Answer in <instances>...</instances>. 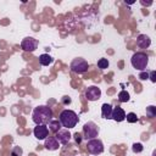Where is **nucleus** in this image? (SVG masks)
Returning <instances> with one entry per match:
<instances>
[{"instance_id": "nucleus-1", "label": "nucleus", "mask_w": 156, "mask_h": 156, "mask_svg": "<svg viewBox=\"0 0 156 156\" xmlns=\"http://www.w3.org/2000/svg\"><path fill=\"white\" fill-rule=\"evenodd\" d=\"M32 119L37 126H46L52 119V110L46 105L37 106L32 112Z\"/></svg>"}, {"instance_id": "nucleus-2", "label": "nucleus", "mask_w": 156, "mask_h": 156, "mask_svg": "<svg viewBox=\"0 0 156 156\" xmlns=\"http://www.w3.org/2000/svg\"><path fill=\"white\" fill-rule=\"evenodd\" d=\"M58 121H60L62 127H65L66 129H69V128L76 127V124L78 123L79 118H78V115L74 111H72V110H63V111L60 112Z\"/></svg>"}, {"instance_id": "nucleus-3", "label": "nucleus", "mask_w": 156, "mask_h": 156, "mask_svg": "<svg viewBox=\"0 0 156 156\" xmlns=\"http://www.w3.org/2000/svg\"><path fill=\"white\" fill-rule=\"evenodd\" d=\"M130 63L135 69L145 71L147 67V63H149V56H147V54L141 52V51L135 52L130 58Z\"/></svg>"}, {"instance_id": "nucleus-4", "label": "nucleus", "mask_w": 156, "mask_h": 156, "mask_svg": "<svg viewBox=\"0 0 156 156\" xmlns=\"http://www.w3.org/2000/svg\"><path fill=\"white\" fill-rule=\"evenodd\" d=\"M69 67H71V71H72V72L78 73V74H82V73H85V72L88 71L89 63H88L84 58L77 57V58H73V60H72Z\"/></svg>"}, {"instance_id": "nucleus-5", "label": "nucleus", "mask_w": 156, "mask_h": 156, "mask_svg": "<svg viewBox=\"0 0 156 156\" xmlns=\"http://www.w3.org/2000/svg\"><path fill=\"white\" fill-rule=\"evenodd\" d=\"M83 135L87 140L95 139L99 135V127L94 122H87L83 126Z\"/></svg>"}, {"instance_id": "nucleus-6", "label": "nucleus", "mask_w": 156, "mask_h": 156, "mask_svg": "<svg viewBox=\"0 0 156 156\" xmlns=\"http://www.w3.org/2000/svg\"><path fill=\"white\" fill-rule=\"evenodd\" d=\"M87 150L91 155H99L104 152V144L100 139H90L87 143Z\"/></svg>"}, {"instance_id": "nucleus-7", "label": "nucleus", "mask_w": 156, "mask_h": 156, "mask_svg": "<svg viewBox=\"0 0 156 156\" xmlns=\"http://www.w3.org/2000/svg\"><path fill=\"white\" fill-rule=\"evenodd\" d=\"M21 48H22L23 51L33 52V51L38 48V40L34 39L33 37H26V38L21 41Z\"/></svg>"}, {"instance_id": "nucleus-8", "label": "nucleus", "mask_w": 156, "mask_h": 156, "mask_svg": "<svg viewBox=\"0 0 156 156\" xmlns=\"http://www.w3.org/2000/svg\"><path fill=\"white\" fill-rule=\"evenodd\" d=\"M101 96V90L99 87L96 85H91V87H88L87 90H85V98L87 100L89 101H96L99 100Z\"/></svg>"}, {"instance_id": "nucleus-9", "label": "nucleus", "mask_w": 156, "mask_h": 156, "mask_svg": "<svg viewBox=\"0 0 156 156\" xmlns=\"http://www.w3.org/2000/svg\"><path fill=\"white\" fill-rule=\"evenodd\" d=\"M71 136H72V135H71V133L68 132V129H60L58 132L55 133L56 140H57L60 144H63V145H66V144L69 143Z\"/></svg>"}, {"instance_id": "nucleus-10", "label": "nucleus", "mask_w": 156, "mask_h": 156, "mask_svg": "<svg viewBox=\"0 0 156 156\" xmlns=\"http://www.w3.org/2000/svg\"><path fill=\"white\" fill-rule=\"evenodd\" d=\"M33 134L38 140H45L48 138V135H49V128L46 126H44V124L37 126L34 128V130H33Z\"/></svg>"}, {"instance_id": "nucleus-11", "label": "nucleus", "mask_w": 156, "mask_h": 156, "mask_svg": "<svg viewBox=\"0 0 156 156\" xmlns=\"http://www.w3.org/2000/svg\"><path fill=\"white\" fill-rule=\"evenodd\" d=\"M151 44V39L149 35L146 34H139L136 37V45L140 48V49H147Z\"/></svg>"}, {"instance_id": "nucleus-12", "label": "nucleus", "mask_w": 156, "mask_h": 156, "mask_svg": "<svg viewBox=\"0 0 156 156\" xmlns=\"http://www.w3.org/2000/svg\"><path fill=\"white\" fill-rule=\"evenodd\" d=\"M111 119L116 121V122H122L126 119V112L122 107L117 106L112 110V116H111Z\"/></svg>"}, {"instance_id": "nucleus-13", "label": "nucleus", "mask_w": 156, "mask_h": 156, "mask_svg": "<svg viewBox=\"0 0 156 156\" xmlns=\"http://www.w3.org/2000/svg\"><path fill=\"white\" fill-rule=\"evenodd\" d=\"M44 146H45V149H48V150L55 151V150H57V149L60 147V143L56 140L55 136H48V138L45 139Z\"/></svg>"}, {"instance_id": "nucleus-14", "label": "nucleus", "mask_w": 156, "mask_h": 156, "mask_svg": "<svg viewBox=\"0 0 156 156\" xmlns=\"http://www.w3.org/2000/svg\"><path fill=\"white\" fill-rule=\"evenodd\" d=\"M112 106L110 104H102L101 106V116L106 119H111V116H112Z\"/></svg>"}, {"instance_id": "nucleus-15", "label": "nucleus", "mask_w": 156, "mask_h": 156, "mask_svg": "<svg viewBox=\"0 0 156 156\" xmlns=\"http://www.w3.org/2000/svg\"><path fill=\"white\" fill-rule=\"evenodd\" d=\"M39 62H40L41 66H49L54 62V58L49 54H41L39 56Z\"/></svg>"}, {"instance_id": "nucleus-16", "label": "nucleus", "mask_w": 156, "mask_h": 156, "mask_svg": "<svg viewBox=\"0 0 156 156\" xmlns=\"http://www.w3.org/2000/svg\"><path fill=\"white\" fill-rule=\"evenodd\" d=\"M48 127H49V129L51 130V132H54V133H56V132H58L60 129H61V123H60V121L58 119H51L49 123H48Z\"/></svg>"}, {"instance_id": "nucleus-17", "label": "nucleus", "mask_w": 156, "mask_h": 156, "mask_svg": "<svg viewBox=\"0 0 156 156\" xmlns=\"http://www.w3.org/2000/svg\"><path fill=\"white\" fill-rule=\"evenodd\" d=\"M118 100H119L121 102H127V101H129V94H128V91H127V90H121V91L118 93Z\"/></svg>"}, {"instance_id": "nucleus-18", "label": "nucleus", "mask_w": 156, "mask_h": 156, "mask_svg": "<svg viewBox=\"0 0 156 156\" xmlns=\"http://www.w3.org/2000/svg\"><path fill=\"white\" fill-rule=\"evenodd\" d=\"M108 65H110V62H108L107 58H100V60L98 61V67H99L100 69H106V68L108 67Z\"/></svg>"}, {"instance_id": "nucleus-19", "label": "nucleus", "mask_w": 156, "mask_h": 156, "mask_svg": "<svg viewBox=\"0 0 156 156\" xmlns=\"http://www.w3.org/2000/svg\"><path fill=\"white\" fill-rule=\"evenodd\" d=\"M126 119H127V122H129V123H135V122H138V117H136V115H135L134 112L127 113V115H126Z\"/></svg>"}, {"instance_id": "nucleus-20", "label": "nucleus", "mask_w": 156, "mask_h": 156, "mask_svg": "<svg viewBox=\"0 0 156 156\" xmlns=\"http://www.w3.org/2000/svg\"><path fill=\"white\" fill-rule=\"evenodd\" d=\"M22 154H23V150L20 146H13L11 150V156H22Z\"/></svg>"}, {"instance_id": "nucleus-21", "label": "nucleus", "mask_w": 156, "mask_h": 156, "mask_svg": "<svg viewBox=\"0 0 156 156\" xmlns=\"http://www.w3.org/2000/svg\"><path fill=\"white\" fill-rule=\"evenodd\" d=\"M146 115L149 116V117H155L156 116V107L155 106H149V107H146Z\"/></svg>"}, {"instance_id": "nucleus-22", "label": "nucleus", "mask_w": 156, "mask_h": 156, "mask_svg": "<svg viewBox=\"0 0 156 156\" xmlns=\"http://www.w3.org/2000/svg\"><path fill=\"white\" fill-rule=\"evenodd\" d=\"M143 144H140V143H135V144H133V146H132V150H133V152H135V154H139V152H141L143 151Z\"/></svg>"}, {"instance_id": "nucleus-23", "label": "nucleus", "mask_w": 156, "mask_h": 156, "mask_svg": "<svg viewBox=\"0 0 156 156\" xmlns=\"http://www.w3.org/2000/svg\"><path fill=\"white\" fill-rule=\"evenodd\" d=\"M139 79H140V80H146V79H149V72L141 71V72L139 73Z\"/></svg>"}, {"instance_id": "nucleus-24", "label": "nucleus", "mask_w": 156, "mask_h": 156, "mask_svg": "<svg viewBox=\"0 0 156 156\" xmlns=\"http://www.w3.org/2000/svg\"><path fill=\"white\" fill-rule=\"evenodd\" d=\"M149 79H150L152 83H155V82H156V72H155V71L149 72Z\"/></svg>"}, {"instance_id": "nucleus-25", "label": "nucleus", "mask_w": 156, "mask_h": 156, "mask_svg": "<svg viewBox=\"0 0 156 156\" xmlns=\"http://www.w3.org/2000/svg\"><path fill=\"white\" fill-rule=\"evenodd\" d=\"M73 136H74V140H76V143H77V144H80V141H82V135H80L79 133H76Z\"/></svg>"}, {"instance_id": "nucleus-26", "label": "nucleus", "mask_w": 156, "mask_h": 156, "mask_svg": "<svg viewBox=\"0 0 156 156\" xmlns=\"http://www.w3.org/2000/svg\"><path fill=\"white\" fill-rule=\"evenodd\" d=\"M61 102L65 104V105H68V104H71V99H69L68 96H63V98L61 99Z\"/></svg>"}]
</instances>
